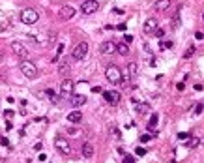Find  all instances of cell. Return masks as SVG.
Segmentation results:
<instances>
[{
  "label": "cell",
  "instance_id": "cell-1",
  "mask_svg": "<svg viewBox=\"0 0 204 163\" xmlns=\"http://www.w3.org/2000/svg\"><path fill=\"white\" fill-rule=\"evenodd\" d=\"M105 77H107V81L112 83V84H122V71H120V67L114 66V64L107 66V69H105Z\"/></svg>",
  "mask_w": 204,
  "mask_h": 163
},
{
  "label": "cell",
  "instance_id": "cell-2",
  "mask_svg": "<svg viewBox=\"0 0 204 163\" xmlns=\"http://www.w3.org/2000/svg\"><path fill=\"white\" fill-rule=\"evenodd\" d=\"M19 69H21V73L25 75L26 79H36V77H38V67H36V64L30 62V60H22V62L19 64Z\"/></svg>",
  "mask_w": 204,
  "mask_h": 163
},
{
  "label": "cell",
  "instance_id": "cell-3",
  "mask_svg": "<svg viewBox=\"0 0 204 163\" xmlns=\"http://www.w3.org/2000/svg\"><path fill=\"white\" fill-rule=\"evenodd\" d=\"M38 19H39V13L36 11V10H32V8H26V10H22L21 11V21L25 22V25H36L38 22Z\"/></svg>",
  "mask_w": 204,
  "mask_h": 163
},
{
  "label": "cell",
  "instance_id": "cell-4",
  "mask_svg": "<svg viewBox=\"0 0 204 163\" xmlns=\"http://www.w3.org/2000/svg\"><path fill=\"white\" fill-rule=\"evenodd\" d=\"M73 90H75V83H73L71 79H64V81L60 83V96H62V98H71Z\"/></svg>",
  "mask_w": 204,
  "mask_h": 163
},
{
  "label": "cell",
  "instance_id": "cell-5",
  "mask_svg": "<svg viewBox=\"0 0 204 163\" xmlns=\"http://www.w3.org/2000/svg\"><path fill=\"white\" fill-rule=\"evenodd\" d=\"M86 55H88V43H86V41L77 43V45H75V49H73V53H71L73 60H82Z\"/></svg>",
  "mask_w": 204,
  "mask_h": 163
},
{
  "label": "cell",
  "instance_id": "cell-6",
  "mask_svg": "<svg viewBox=\"0 0 204 163\" xmlns=\"http://www.w3.org/2000/svg\"><path fill=\"white\" fill-rule=\"evenodd\" d=\"M54 146H56L58 152H62L64 156H70V154H71V146H70V143H67V139H64V137H56V139H54Z\"/></svg>",
  "mask_w": 204,
  "mask_h": 163
},
{
  "label": "cell",
  "instance_id": "cell-7",
  "mask_svg": "<svg viewBox=\"0 0 204 163\" xmlns=\"http://www.w3.org/2000/svg\"><path fill=\"white\" fill-rule=\"evenodd\" d=\"M137 73H139V66H137V62H129V64H127V69H126V77L122 75V84L127 83L129 79H135V77H137Z\"/></svg>",
  "mask_w": 204,
  "mask_h": 163
},
{
  "label": "cell",
  "instance_id": "cell-8",
  "mask_svg": "<svg viewBox=\"0 0 204 163\" xmlns=\"http://www.w3.org/2000/svg\"><path fill=\"white\" fill-rule=\"evenodd\" d=\"M98 10H99L98 0H86V2H82V6H81V11H82L84 15H92V13H96Z\"/></svg>",
  "mask_w": 204,
  "mask_h": 163
},
{
  "label": "cell",
  "instance_id": "cell-9",
  "mask_svg": "<svg viewBox=\"0 0 204 163\" xmlns=\"http://www.w3.org/2000/svg\"><path fill=\"white\" fill-rule=\"evenodd\" d=\"M11 51H13V55H17V56L22 58V60L28 56V49H26L21 41H13V43H11Z\"/></svg>",
  "mask_w": 204,
  "mask_h": 163
},
{
  "label": "cell",
  "instance_id": "cell-10",
  "mask_svg": "<svg viewBox=\"0 0 204 163\" xmlns=\"http://www.w3.org/2000/svg\"><path fill=\"white\" fill-rule=\"evenodd\" d=\"M103 98H105V101L109 105H118L122 96H120V92H116V90H109V92H103Z\"/></svg>",
  "mask_w": 204,
  "mask_h": 163
},
{
  "label": "cell",
  "instance_id": "cell-11",
  "mask_svg": "<svg viewBox=\"0 0 204 163\" xmlns=\"http://www.w3.org/2000/svg\"><path fill=\"white\" fill-rule=\"evenodd\" d=\"M99 53L101 55H112V53H116V43L114 41H103L99 45Z\"/></svg>",
  "mask_w": 204,
  "mask_h": 163
},
{
  "label": "cell",
  "instance_id": "cell-12",
  "mask_svg": "<svg viewBox=\"0 0 204 163\" xmlns=\"http://www.w3.org/2000/svg\"><path fill=\"white\" fill-rule=\"evenodd\" d=\"M75 15V8L73 6H62V10H60V19H71Z\"/></svg>",
  "mask_w": 204,
  "mask_h": 163
},
{
  "label": "cell",
  "instance_id": "cell-13",
  "mask_svg": "<svg viewBox=\"0 0 204 163\" xmlns=\"http://www.w3.org/2000/svg\"><path fill=\"white\" fill-rule=\"evenodd\" d=\"M157 28V19H148L146 22H144V26H142V30H144V34H152L154 30Z\"/></svg>",
  "mask_w": 204,
  "mask_h": 163
},
{
  "label": "cell",
  "instance_id": "cell-14",
  "mask_svg": "<svg viewBox=\"0 0 204 163\" xmlns=\"http://www.w3.org/2000/svg\"><path fill=\"white\" fill-rule=\"evenodd\" d=\"M70 101H71V105H73V107H81V105H84V103H86V98H84L82 94H71Z\"/></svg>",
  "mask_w": 204,
  "mask_h": 163
},
{
  "label": "cell",
  "instance_id": "cell-15",
  "mask_svg": "<svg viewBox=\"0 0 204 163\" xmlns=\"http://www.w3.org/2000/svg\"><path fill=\"white\" fill-rule=\"evenodd\" d=\"M81 120H82V112H81V111H71L70 114H67V122L77 124V122H81Z\"/></svg>",
  "mask_w": 204,
  "mask_h": 163
},
{
  "label": "cell",
  "instance_id": "cell-16",
  "mask_svg": "<svg viewBox=\"0 0 204 163\" xmlns=\"http://www.w3.org/2000/svg\"><path fill=\"white\" fill-rule=\"evenodd\" d=\"M170 0H157V2H155V10L157 11H167L169 8H170Z\"/></svg>",
  "mask_w": 204,
  "mask_h": 163
},
{
  "label": "cell",
  "instance_id": "cell-17",
  "mask_svg": "<svg viewBox=\"0 0 204 163\" xmlns=\"http://www.w3.org/2000/svg\"><path fill=\"white\" fill-rule=\"evenodd\" d=\"M94 156V146L92 143H84L82 145V157H92Z\"/></svg>",
  "mask_w": 204,
  "mask_h": 163
},
{
  "label": "cell",
  "instance_id": "cell-18",
  "mask_svg": "<svg viewBox=\"0 0 204 163\" xmlns=\"http://www.w3.org/2000/svg\"><path fill=\"white\" fill-rule=\"evenodd\" d=\"M135 111H137L139 114H148L150 112V105L148 103H137V101H135Z\"/></svg>",
  "mask_w": 204,
  "mask_h": 163
},
{
  "label": "cell",
  "instance_id": "cell-19",
  "mask_svg": "<svg viewBox=\"0 0 204 163\" xmlns=\"http://www.w3.org/2000/svg\"><path fill=\"white\" fill-rule=\"evenodd\" d=\"M157 122H159V116H157V112H154V114L150 116V122H148V129H150L152 133H155V126H157Z\"/></svg>",
  "mask_w": 204,
  "mask_h": 163
},
{
  "label": "cell",
  "instance_id": "cell-20",
  "mask_svg": "<svg viewBox=\"0 0 204 163\" xmlns=\"http://www.w3.org/2000/svg\"><path fill=\"white\" fill-rule=\"evenodd\" d=\"M116 53L122 55V56H127L129 55V47H127V43H118L116 45Z\"/></svg>",
  "mask_w": 204,
  "mask_h": 163
},
{
  "label": "cell",
  "instance_id": "cell-21",
  "mask_svg": "<svg viewBox=\"0 0 204 163\" xmlns=\"http://www.w3.org/2000/svg\"><path fill=\"white\" fill-rule=\"evenodd\" d=\"M198 143H200V139H198V137H187L186 146H187V148H197V146H198Z\"/></svg>",
  "mask_w": 204,
  "mask_h": 163
},
{
  "label": "cell",
  "instance_id": "cell-22",
  "mask_svg": "<svg viewBox=\"0 0 204 163\" xmlns=\"http://www.w3.org/2000/svg\"><path fill=\"white\" fill-rule=\"evenodd\" d=\"M58 71H60V75H66V73H70V64H67V62L60 64V69H58Z\"/></svg>",
  "mask_w": 204,
  "mask_h": 163
},
{
  "label": "cell",
  "instance_id": "cell-23",
  "mask_svg": "<svg viewBox=\"0 0 204 163\" xmlns=\"http://www.w3.org/2000/svg\"><path fill=\"white\" fill-rule=\"evenodd\" d=\"M45 94H47V96H49V100H51L53 103H56V101H58V98H56V94H54V92H53L51 88H47V90H45Z\"/></svg>",
  "mask_w": 204,
  "mask_h": 163
},
{
  "label": "cell",
  "instance_id": "cell-24",
  "mask_svg": "<svg viewBox=\"0 0 204 163\" xmlns=\"http://www.w3.org/2000/svg\"><path fill=\"white\" fill-rule=\"evenodd\" d=\"M62 53H64V43H60V45H58V49H56V55H54V58H53V60H58V56H60Z\"/></svg>",
  "mask_w": 204,
  "mask_h": 163
},
{
  "label": "cell",
  "instance_id": "cell-25",
  "mask_svg": "<svg viewBox=\"0 0 204 163\" xmlns=\"http://www.w3.org/2000/svg\"><path fill=\"white\" fill-rule=\"evenodd\" d=\"M193 53H195V47H189V49L184 53V58H191V56H193Z\"/></svg>",
  "mask_w": 204,
  "mask_h": 163
},
{
  "label": "cell",
  "instance_id": "cell-26",
  "mask_svg": "<svg viewBox=\"0 0 204 163\" xmlns=\"http://www.w3.org/2000/svg\"><path fill=\"white\" fill-rule=\"evenodd\" d=\"M135 154H137V156H146V148H142V146H137Z\"/></svg>",
  "mask_w": 204,
  "mask_h": 163
},
{
  "label": "cell",
  "instance_id": "cell-27",
  "mask_svg": "<svg viewBox=\"0 0 204 163\" xmlns=\"http://www.w3.org/2000/svg\"><path fill=\"white\" fill-rule=\"evenodd\" d=\"M154 32H155V38H159V39H161V38L165 36V32H163V28H155Z\"/></svg>",
  "mask_w": 204,
  "mask_h": 163
},
{
  "label": "cell",
  "instance_id": "cell-28",
  "mask_svg": "<svg viewBox=\"0 0 204 163\" xmlns=\"http://www.w3.org/2000/svg\"><path fill=\"white\" fill-rule=\"evenodd\" d=\"M13 114H15V111H11V109H6V111H4V116H6V118H8V120L11 118V116H13Z\"/></svg>",
  "mask_w": 204,
  "mask_h": 163
},
{
  "label": "cell",
  "instance_id": "cell-29",
  "mask_svg": "<svg viewBox=\"0 0 204 163\" xmlns=\"http://www.w3.org/2000/svg\"><path fill=\"white\" fill-rule=\"evenodd\" d=\"M10 28H11V25H10V22H2V25H0V32L10 30Z\"/></svg>",
  "mask_w": 204,
  "mask_h": 163
},
{
  "label": "cell",
  "instance_id": "cell-30",
  "mask_svg": "<svg viewBox=\"0 0 204 163\" xmlns=\"http://www.w3.org/2000/svg\"><path fill=\"white\" fill-rule=\"evenodd\" d=\"M122 163H135V157L133 156H124V161Z\"/></svg>",
  "mask_w": 204,
  "mask_h": 163
},
{
  "label": "cell",
  "instance_id": "cell-31",
  "mask_svg": "<svg viewBox=\"0 0 204 163\" xmlns=\"http://www.w3.org/2000/svg\"><path fill=\"white\" fill-rule=\"evenodd\" d=\"M110 133H112V135H114L116 139H120V131H118V129H116L114 126H112V128H110Z\"/></svg>",
  "mask_w": 204,
  "mask_h": 163
},
{
  "label": "cell",
  "instance_id": "cell-32",
  "mask_svg": "<svg viewBox=\"0 0 204 163\" xmlns=\"http://www.w3.org/2000/svg\"><path fill=\"white\" fill-rule=\"evenodd\" d=\"M131 41H133V36H129V34H126V36H124V43H127V45H129Z\"/></svg>",
  "mask_w": 204,
  "mask_h": 163
},
{
  "label": "cell",
  "instance_id": "cell-33",
  "mask_svg": "<svg viewBox=\"0 0 204 163\" xmlns=\"http://www.w3.org/2000/svg\"><path fill=\"white\" fill-rule=\"evenodd\" d=\"M152 139V135H141V143H148Z\"/></svg>",
  "mask_w": 204,
  "mask_h": 163
},
{
  "label": "cell",
  "instance_id": "cell-34",
  "mask_svg": "<svg viewBox=\"0 0 204 163\" xmlns=\"http://www.w3.org/2000/svg\"><path fill=\"white\" fill-rule=\"evenodd\" d=\"M178 139H180V141H186V139H187V133H178Z\"/></svg>",
  "mask_w": 204,
  "mask_h": 163
},
{
  "label": "cell",
  "instance_id": "cell-35",
  "mask_svg": "<svg viewBox=\"0 0 204 163\" xmlns=\"http://www.w3.org/2000/svg\"><path fill=\"white\" fill-rule=\"evenodd\" d=\"M0 143H2V146H10V141H8L6 137H2V139H0Z\"/></svg>",
  "mask_w": 204,
  "mask_h": 163
},
{
  "label": "cell",
  "instance_id": "cell-36",
  "mask_svg": "<svg viewBox=\"0 0 204 163\" xmlns=\"http://www.w3.org/2000/svg\"><path fill=\"white\" fill-rule=\"evenodd\" d=\"M195 111H197V112H195V114H200V112H202V111H204V107H202V105H197V109H195Z\"/></svg>",
  "mask_w": 204,
  "mask_h": 163
},
{
  "label": "cell",
  "instance_id": "cell-37",
  "mask_svg": "<svg viewBox=\"0 0 204 163\" xmlns=\"http://www.w3.org/2000/svg\"><path fill=\"white\" fill-rule=\"evenodd\" d=\"M176 88H178V90H180V92H182V90H184V88H186V84H184V83H178V84H176Z\"/></svg>",
  "mask_w": 204,
  "mask_h": 163
},
{
  "label": "cell",
  "instance_id": "cell-38",
  "mask_svg": "<svg viewBox=\"0 0 204 163\" xmlns=\"http://www.w3.org/2000/svg\"><path fill=\"white\" fill-rule=\"evenodd\" d=\"M6 129H8V131H10V129H13V124H11V122H10V120H8V122H6Z\"/></svg>",
  "mask_w": 204,
  "mask_h": 163
},
{
  "label": "cell",
  "instance_id": "cell-39",
  "mask_svg": "<svg viewBox=\"0 0 204 163\" xmlns=\"http://www.w3.org/2000/svg\"><path fill=\"white\" fill-rule=\"evenodd\" d=\"M92 92H96V94H99V92H101V86H94V88H92Z\"/></svg>",
  "mask_w": 204,
  "mask_h": 163
},
{
  "label": "cell",
  "instance_id": "cell-40",
  "mask_svg": "<svg viewBox=\"0 0 204 163\" xmlns=\"http://www.w3.org/2000/svg\"><path fill=\"white\" fill-rule=\"evenodd\" d=\"M116 28H118V30H126V25H124V22H120V25H118Z\"/></svg>",
  "mask_w": 204,
  "mask_h": 163
},
{
  "label": "cell",
  "instance_id": "cell-41",
  "mask_svg": "<svg viewBox=\"0 0 204 163\" xmlns=\"http://www.w3.org/2000/svg\"><path fill=\"white\" fill-rule=\"evenodd\" d=\"M39 161H45V159H47V156H45V154H39V157H38Z\"/></svg>",
  "mask_w": 204,
  "mask_h": 163
},
{
  "label": "cell",
  "instance_id": "cell-42",
  "mask_svg": "<svg viewBox=\"0 0 204 163\" xmlns=\"http://www.w3.org/2000/svg\"><path fill=\"white\" fill-rule=\"evenodd\" d=\"M41 148H43V145H41V143H38V145L34 146V150H41Z\"/></svg>",
  "mask_w": 204,
  "mask_h": 163
}]
</instances>
